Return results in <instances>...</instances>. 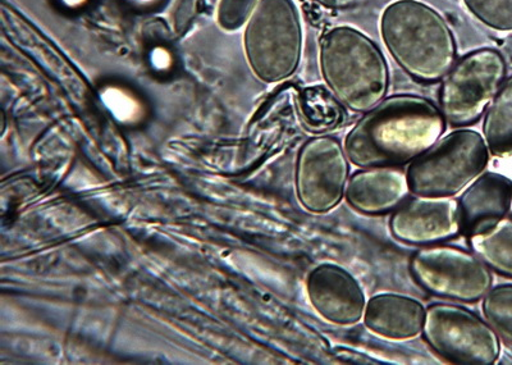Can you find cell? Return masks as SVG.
<instances>
[{
    "label": "cell",
    "mask_w": 512,
    "mask_h": 365,
    "mask_svg": "<svg viewBox=\"0 0 512 365\" xmlns=\"http://www.w3.org/2000/svg\"><path fill=\"white\" fill-rule=\"evenodd\" d=\"M483 138L489 153L496 157L512 155V76L484 113Z\"/></svg>",
    "instance_id": "e0dca14e"
},
{
    "label": "cell",
    "mask_w": 512,
    "mask_h": 365,
    "mask_svg": "<svg viewBox=\"0 0 512 365\" xmlns=\"http://www.w3.org/2000/svg\"><path fill=\"white\" fill-rule=\"evenodd\" d=\"M319 67L327 88L354 113L369 112L390 88V68L381 49L354 27L324 31L319 40Z\"/></svg>",
    "instance_id": "3957f363"
},
{
    "label": "cell",
    "mask_w": 512,
    "mask_h": 365,
    "mask_svg": "<svg viewBox=\"0 0 512 365\" xmlns=\"http://www.w3.org/2000/svg\"><path fill=\"white\" fill-rule=\"evenodd\" d=\"M350 161L344 143L318 135L303 145L296 163V193L306 211L324 214L345 198Z\"/></svg>",
    "instance_id": "9c48e42d"
},
{
    "label": "cell",
    "mask_w": 512,
    "mask_h": 365,
    "mask_svg": "<svg viewBox=\"0 0 512 365\" xmlns=\"http://www.w3.org/2000/svg\"><path fill=\"white\" fill-rule=\"evenodd\" d=\"M466 8L489 29L511 33L512 0H463Z\"/></svg>",
    "instance_id": "d6986e66"
},
{
    "label": "cell",
    "mask_w": 512,
    "mask_h": 365,
    "mask_svg": "<svg viewBox=\"0 0 512 365\" xmlns=\"http://www.w3.org/2000/svg\"><path fill=\"white\" fill-rule=\"evenodd\" d=\"M482 300L486 321L498 336L512 344V285L492 287Z\"/></svg>",
    "instance_id": "ac0fdd59"
},
{
    "label": "cell",
    "mask_w": 512,
    "mask_h": 365,
    "mask_svg": "<svg viewBox=\"0 0 512 365\" xmlns=\"http://www.w3.org/2000/svg\"><path fill=\"white\" fill-rule=\"evenodd\" d=\"M300 116L309 131L326 135L344 123L346 113L332 91L324 86H310L299 97Z\"/></svg>",
    "instance_id": "9a60e30c"
},
{
    "label": "cell",
    "mask_w": 512,
    "mask_h": 365,
    "mask_svg": "<svg viewBox=\"0 0 512 365\" xmlns=\"http://www.w3.org/2000/svg\"><path fill=\"white\" fill-rule=\"evenodd\" d=\"M512 205V181L496 172L482 173L459 199L461 234L473 236L507 216Z\"/></svg>",
    "instance_id": "4fadbf2b"
},
{
    "label": "cell",
    "mask_w": 512,
    "mask_h": 365,
    "mask_svg": "<svg viewBox=\"0 0 512 365\" xmlns=\"http://www.w3.org/2000/svg\"><path fill=\"white\" fill-rule=\"evenodd\" d=\"M408 176L400 167L360 168L350 176L345 199L365 216L395 212L410 195Z\"/></svg>",
    "instance_id": "7c38bea8"
},
{
    "label": "cell",
    "mask_w": 512,
    "mask_h": 365,
    "mask_svg": "<svg viewBox=\"0 0 512 365\" xmlns=\"http://www.w3.org/2000/svg\"><path fill=\"white\" fill-rule=\"evenodd\" d=\"M310 304L319 316L337 326H354L364 317L367 299L360 282L347 269L322 263L306 280Z\"/></svg>",
    "instance_id": "8fae6325"
},
{
    "label": "cell",
    "mask_w": 512,
    "mask_h": 365,
    "mask_svg": "<svg viewBox=\"0 0 512 365\" xmlns=\"http://www.w3.org/2000/svg\"><path fill=\"white\" fill-rule=\"evenodd\" d=\"M440 107L419 95L384 98L347 132L344 148L359 168L402 167L432 148L445 134Z\"/></svg>",
    "instance_id": "6da1fadb"
},
{
    "label": "cell",
    "mask_w": 512,
    "mask_h": 365,
    "mask_svg": "<svg viewBox=\"0 0 512 365\" xmlns=\"http://www.w3.org/2000/svg\"><path fill=\"white\" fill-rule=\"evenodd\" d=\"M390 230L400 243L428 246L461 235L459 199L442 196H409L392 212Z\"/></svg>",
    "instance_id": "30bf717a"
},
{
    "label": "cell",
    "mask_w": 512,
    "mask_h": 365,
    "mask_svg": "<svg viewBox=\"0 0 512 365\" xmlns=\"http://www.w3.org/2000/svg\"><path fill=\"white\" fill-rule=\"evenodd\" d=\"M251 70L273 84L294 75L303 53V29L294 0H259L245 33Z\"/></svg>",
    "instance_id": "277c9868"
},
{
    "label": "cell",
    "mask_w": 512,
    "mask_h": 365,
    "mask_svg": "<svg viewBox=\"0 0 512 365\" xmlns=\"http://www.w3.org/2000/svg\"><path fill=\"white\" fill-rule=\"evenodd\" d=\"M469 244L491 271L512 278V217L505 216L488 230L470 236Z\"/></svg>",
    "instance_id": "2e32d148"
},
{
    "label": "cell",
    "mask_w": 512,
    "mask_h": 365,
    "mask_svg": "<svg viewBox=\"0 0 512 365\" xmlns=\"http://www.w3.org/2000/svg\"><path fill=\"white\" fill-rule=\"evenodd\" d=\"M409 269L429 294L460 303H477L493 285L491 269L478 255L456 246H422L411 255Z\"/></svg>",
    "instance_id": "ba28073f"
},
{
    "label": "cell",
    "mask_w": 512,
    "mask_h": 365,
    "mask_svg": "<svg viewBox=\"0 0 512 365\" xmlns=\"http://www.w3.org/2000/svg\"><path fill=\"white\" fill-rule=\"evenodd\" d=\"M425 307L410 296L382 292L367 301L363 322L374 335L393 341L422 335Z\"/></svg>",
    "instance_id": "5bb4252c"
},
{
    "label": "cell",
    "mask_w": 512,
    "mask_h": 365,
    "mask_svg": "<svg viewBox=\"0 0 512 365\" xmlns=\"http://www.w3.org/2000/svg\"><path fill=\"white\" fill-rule=\"evenodd\" d=\"M489 154L479 132L452 131L409 164L411 195L454 198L486 170Z\"/></svg>",
    "instance_id": "5b68a950"
},
{
    "label": "cell",
    "mask_w": 512,
    "mask_h": 365,
    "mask_svg": "<svg viewBox=\"0 0 512 365\" xmlns=\"http://www.w3.org/2000/svg\"><path fill=\"white\" fill-rule=\"evenodd\" d=\"M258 0H221L218 24L226 31L239 30L250 20Z\"/></svg>",
    "instance_id": "ffe728a7"
},
{
    "label": "cell",
    "mask_w": 512,
    "mask_h": 365,
    "mask_svg": "<svg viewBox=\"0 0 512 365\" xmlns=\"http://www.w3.org/2000/svg\"><path fill=\"white\" fill-rule=\"evenodd\" d=\"M422 336L434 353L448 363L492 365L500 358L497 332L460 305L433 303L425 308Z\"/></svg>",
    "instance_id": "52a82bcc"
},
{
    "label": "cell",
    "mask_w": 512,
    "mask_h": 365,
    "mask_svg": "<svg viewBox=\"0 0 512 365\" xmlns=\"http://www.w3.org/2000/svg\"><path fill=\"white\" fill-rule=\"evenodd\" d=\"M510 212H512V205H511V211Z\"/></svg>",
    "instance_id": "44dd1931"
},
{
    "label": "cell",
    "mask_w": 512,
    "mask_h": 365,
    "mask_svg": "<svg viewBox=\"0 0 512 365\" xmlns=\"http://www.w3.org/2000/svg\"><path fill=\"white\" fill-rule=\"evenodd\" d=\"M507 66L498 50H474L456 61L443 77L440 109L452 127L474 125L504 85Z\"/></svg>",
    "instance_id": "8992f818"
},
{
    "label": "cell",
    "mask_w": 512,
    "mask_h": 365,
    "mask_svg": "<svg viewBox=\"0 0 512 365\" xmlns=\"http://www.w3.org/2000/svg\"><path fill=\"white\" fill-rule=\"evenodd\" d=\"M379 29L397 65L420 84L442 81L457 61L451 27L436 9L419 0L391 3Z\"/></svg>",
    "instance_id": "7a4b0ae2"
}]
</instances>
